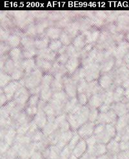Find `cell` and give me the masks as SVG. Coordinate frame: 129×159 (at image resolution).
Instances as JSON below:
<instances>
[{
  "instance_id": "cell-1",
  "label": "cell",
  "mask_w": 129,
  "mask_h": 159,
  "mask_svg": "<svg viewBox=\"0 0 129 159\" xmlns=\"http://www.w3.org/2000/svg\"><path fill=\"white\" fill-rule=\"evenodd\" d=\"M43 78L42 72L39 69L36 68L31 73L27 74L25 79V86L30 91L39 87L42 83Z\"/></svg>"
},
{
  "instance_id": "cell-2",
  "label": "cell",
  "mask_w": 129,
  "mask_h": 159,
  "mask_svg": "<svg viewBox=\"0 0 129 159\" xmlns=\"http://www.w3.org/2000/svg\"><path fill=\"white\" fill-rule=\"evenodd\" d=\"M64 84V91H65L69 97L75 98L77 95L78 83L74 82L71 77L64 76L63 78Z\"/></svg>"
},
{
  "instance_id": "cell-3",
  "label": "cell",
  "mask_w": 129,
  "mask_h": 159,
  "mask_svg": "<svg viewBox=\"0 0 129 159\" xmlns=\"http://www.w3.org/2000/svg\"><path fill=\"white\" fill-rule=\"evenodd\" d=\"M29 91L26 87H21L17 91L14 96V100L18 106L23 107L29 100Z\"/></svg>"
},
{
  "instance_id": "cell-4",
  "label": "cell",
  "mask_w": 129,
  "mask_h": 159,
  "mask_svg": "<svg viewBox=\"0 0 129 159\" xmlns=\"http://www.w3.org/2000/svg\"><path fill=\"white\" fill-rule=\"evenodd\" d=\"M96 127V123L87 122L82 126H81L76 131L82 139L86 140L94 135V131Z\"/></svg>"
},
{
  "instance_id": "cell-5",
  "label": "cell",
  "mask_w": 129,
  "mask_h": 159,
  "mask_svg": "<svg viewBox=\"0 0 129 159\" xmlns=\"http://www.w3.org/2000/svg\"><path fill=\"white\" fill-rule=\"evenodd\" d=\"M21 83L22 80L20 81H12L3 87V93L6 95L8 100L10 101L20 87H23Z\"/></svg>"
},
{
  "instance_id": "cell-6",
  "label": "cell",
  "mask_w": 129,
  "mask_h": 159,
  "mask_svg": "<svg viewBox=\"0 0 129 159\" xmlns=\"http://www.w3.org/2000/svg\"><path fill=\"white\" fill-rule=\"evenodd\" d=\"M38 128L40 129H43L48 123V119L46 114L42 109H38V112L32 120Z\"/></svg>"
},
{
  "instance_id": "cell-7",
  "label": "cell",
  "mask_w": 129,
  "mask_h": 159,
  "mask_svg": "<svg viewBox=\"0 0 129 159\" xmlns=\"http://www.w3.org/2000/svg\"><path fill=\"white\" fill-rule=\"evenodd\" d=\"M104 103V93L92 95L88 100V107L90 109H98Z\"/></svg>"
},
{
  "instance_id": "cell-8",
  "label": "cell",
  "mask_w": 129,
  "mask_h": 159,
  "mask_svg": "<svg viewBox=\"0 0 129 159\" xmlns=\"http://www.w3.org/2000/svg\"><path fill=\"white\" fill-rule=\"evenodd\" d=\"M87 152V144L85 140L81 139L78 144L72 151V155L78 158L82 157Z\"/></svg>"
},
{
  "instance_id": "cell-9",
  "label": "cell",
  "mask_w": 129,
  "mask_h": 159,
  "mask_svg": "<svg viewBox=\"0 0 129 159\" xmlns=\"http://www.w3.org/2000/svg\"><path fill=\"white\" fill-rule=\"evenodd\" d=\"M20 66L24 72L29 74L32 70L36 69V62L34 58L24 59L23 60L21 61Z\"/></svg>"
},
{
  "instance_id": "cell-10",
  "label": "cell",
  "mask_w": 129,
  "mask_h": 159,
  "mask_svg": "<svg viewBox=\"0 0 129 159\" xmlns=\"http://www.w3.org/2000/svg\"><path fill=\"white\" fill-rule=\"evenodd\" d=\"M38 54L39 58L49 61H53L56 57V52L51 50L48 47L47 49L39 50Z\"/></svg>"
},
{
  "instance_id": "cell-11",
  "label": "cell",
  "mask_w": 129,
  "mask_h": 159,
  "mask_svg": "<svg viewBox=\"0 0 129 159\" xmlns=\"http://www.w3.org/2000/svg\"><path fill=\"white\" fill-rule=\"evenodd\" d=\"M112 80L113 78H112L111 75L104 73L99 78L98 84L102 89L108 90L111 87V85L112 84Z\"/></svg>"
},
{
  "instance_id": "cell-12",
  "label": "cell",
  "mask_w": 129,
  "mask_h": 159,
  "mask_svg": "<svg viewBox=\"0 0 129 159\" xmlns=\"http://www.w3.org/2000/svg\"><path fill=\"white\" fill-rule=\"evenodd\" d=\"M79 60L78 58H69L65 64V69L70 75H73L78 69Z\"/></svg>"
},
{
  "instance_id": "cell-13",
  "label": "cell",
  "mask_w": 129,
  "mask_h": 159,
  "mask_svg": "<svg viewBox=\"0 0 129 159\" xmlns=\"http://www.w3.org/2000/svg\"><path fill=\"white\" fill-rule=\"evenodd\" d=\"M49 43V38L47 35H43L41 37H39L34 41V47L39 50H42L48 48Z\"/></svg>"
},
{
  "instance_id": "cell-14",
  "label": "cell",
  "mask_w": 129,
  "mask_h": 159,
  "mask_svg": "<svg viewBox=\"0 0 129 159\" xmlns=\"http://www.w3.org/2000/svg\"><path fill=\"white\" fill-rule=\"evenodd\" d=\"M119 142L115 140L114 139H112L107 146V154L110 155H117L119 152Z\"/></svg>"
},
{
  "instance_id": "cell-15",
  "label": "cell",
  "mask_w": 129,
  "mask_h": 159,
  "mask_svg": "<svg viewBox=\"0 0 129 159\" xmlns=\"http://www.w3.org/2000/svg\"><path fill=\"white\" fill-rule=\"evenodd\" d=\"M17 131L14 128H9L8 131L7 132V134L4 138V141L7 142L8 144H9L11 146H13V144L15 143L16 138L17 136Z\"/></svg>"
},
{
  "instance_id": "cell-16",
  "label": "cell",
  "mask_w": 129,
  "mask_h": 159,
  "mask_svg": "<svg viewBox=\"0 0 129 159\" xmlns=\"http://www.w3.org/2000/svg\"><path fill=\"white\" fill-rule=\"evenodd\" d=\"M36 67L41 71L43 72H48L52 68V63L51 61H47L41 58H38L36 60Z\"/></svg>"
},
{
  "instance_id": "cell-17",
  "label": "cell",
  "mask_w": 129,
  "mask_h": 159,
  "mask_svg": "<svg viewBox=\"0 0 129 159\" xmlns=\"http://www.w3.org/2000/svg\"><path fill=\"white\" fill-rule=\"evenodd\" d=\"M63 78V76H54V81L52 82L51 85V88L52 92L56 93V92L63 91V89H64Z\"/></svg>"
},
{
  "instance_id": "cell-18",
  "label": "cell",
  "mask_w": 129,
  "mask_h": 159,
  "mask_svg": "<svg viewBox=\"0 0 129 159\" xmlns=\"http://www.w3.org/2000/svg\"><path fill=\"white\" fill-rule=\"evenodd\" d=\"M41 91L39 93V98L41 100L45 102H49L52 97V91L51 88V87H41Z\"/></svg>"
},
{
  "instance_id": "cell-19",
  "label": "cell",
  "mask_w": 129,
  "mask_h": 159,
  "mask_svg": "<svg viewBox=\"0 0 129 159\" xmlns=\"http://www.w3.org/2000/svg\"><path fill=\"white\" fill-rule=\"evenodd\" d=\"M128 48H129V44L127 42H122L118 46L116 50H114V54L118 59L122 58L125 55Z\"/></svg>"
},
{
  "instance_id": "cell-20",
  "label": "cell",
  "mask_w": 129,
  "mask_h": 159,
  "mask_svg": "<svg viewBox=\"0 0 129 159\" xmlns=\"http://www.w3.org/2000/svg\"><path fill=\"white\" fill-rule=\"evenodd\" d=\"M61 33H62L61 29L56 27H51L46 31V35L49 38V39H51L52 40L58 39Z\"/></svg>"
},
{
  "instance_id": "cell-21",
  "label": "cell",
  "mask_w": 129,
  "mask_h": 159,
  "mask_svg": "<svg viewBox=\"0 0 129 159\" xmlns=\"http://www.w3.org/2000/svg\"><path fill=\"white\" fill-rule=\"evenodd\" d=\"M128 124H129V116L128 115H125L124 116L119 117V118L117 120V122L116 124V125H115L117 132L122 131L124 129H125L128 126L127 125Z\"/></svg>"
},
{
  "instance_id": "cell-22",
  "label": "cell",
  "mask_w": 129,
  "mask_h": 159,
  "mask_svg": "<svg viewBox=\"0 0 129 159\" xmlns=\"http://www.w3.org/2000/svg\"><path fill=\"white\" fill-rule=\"evenodd\" d=\"M111 109L112 110H114V112L116 113V115L119 117L127 115V106L122 102L116 103V104H114L112 106H111Z\"/></svg>"
},
{
  "instance_id": "cell-23",
  "label": "cell",
  "mask_w": 129,
  "mask_h": 159,
  "mask_svg": "<svg viewBox=\"0 0 129 159\" xmlns=\"http://www.w3.org/2000/svg\"><path fill=\"white\" fill-rule=\"evenodd\" d=\"M73 45L77 50L83 49L85 46L87 45L86 38L83 33H82L77 36L73 41Z\"/></svg>"
},
{
  "instance_id": "cell-24",
  "label": "cell",
  "mask_w": 129,
  "mask_h": 159,
  "mask_svg": "<svg viewBox=\"0 0 129 159\" xmlns=\"http://www.w3.org/2000/svg\"><path fill=\"white\" fill-rule=\"evenodd\" d=\"M9 57L15 63H20V60L23 57V51L19 47H14L9 52Z\"/></svg>"
},
{
  "instance_id": "cell-25",
  "label": "cell",
  "mask_w": 129,
  "mask_h": 159,
  "mask_svg": "<svg viewBox=\"0 0 129 159\" xmlns=\"http://www.w3.org/2000/svg\"><path fill=\"white\" fill-rule=\"evenodd\" d=\"M58 129H59V125L56 123V122H48L46 126L42 131L46 137H48L51 134H52L54 131L58 130Z\"/></svg>"
},
{
  "instance_id": "cell-26",
  "label": "cell",
  "mask_w": 129,
  "mask_h": 159,
  "mask_svg": "<svg viewBox=\"0 0 129 159\" xmlns=\"http://www.w3.org/2000/svg\"><path fill=\"white\" fill-rule=\"evenodd\" d=\"M79 104L78 98H72L70 100H69L64 107V113H70L72 110Z\"/></svg>"
},
{
  "instance_id": "cell-27",
  "label": "cell",
  "mask_w": 129,
  "mask_h": 159,
  "mask_svg": "<svg viewBox=\"0 0 129 159\" xmlns=\"http://www.w3.org/2000/svg\"><path fill=\"white\" fill-rule=\"evenodd\" d=\"M68 98H69V96L67 94L65 91L63 90V91H61L54 93L53 95H52V99L60 101V102L63 103V104H65L66 103L69 101Z\"/></svg>"
},
{
  "instance_id": "cell-28",
  "label": "cell",
  "mask_w": 129,
  "mask_h": 159,
  "mask_svg": "<svg viewBox=\"0 0 129 159\" xmlns=\"http://www.w3.org/2000/svg\"><path fill=\"white\" fill-rule=\"evenodd\" d=\"M79 29V24L78 22H72L67 25L66 27L67 33L72 37L76 36Z\"/></svg>"
},
{
  "instance_id": "cell-29",
  "label": "cell",
  "mask_w": 129,
  "mask_h": 159,
  "mask_svg": "<svg viewBox=\"0 0 129 159\" xmlns=\"http://www.w3.org/2000/svg\"><path fill=\"white\" fill-rule=\"evenodd\" d=\"M21 39L18 34H12L10 35L7 39L8 43L9 44L10 46L12 47L13 48H14V47H18L19 44L21 43Z\"/></svg>"
},
{
  "instance_id": "cell-30",
  "label": "cell",
  "mask_w": 129,
  "mask_h": 159,
  "mask_svg": "<svg viewBox=\"0 0 129 159\" xmlns=\"http://www.w3.org/2000/svg\"><path fill=\"white\" fill-rule=\"evenodd\" d=\"M88 88V82L85 78L80 80L78 82L77 85V90L78 94L80 93H87Z\"/></svg>"
},
{
  "instance_id": "cell-31",
  "label": "cell",
  "mask_w": 129,
  "mask_h": 159,
  "mask_svg": "<svg viewBox=\"0 0 129 159\" xmlns=\"http://www.w3.org/2000/svg\"><path fill=\"white\" fill-rule=\"evenodd\" d=\"M114 102V91L110 88L104 93V104L110 106Z\"/></svg>"
},
{
  "instance_id": "cell-32",
  "label": "cell",
  "mask_w": 129,
  "mask_h": 159,
  "mask_svg": "<svg viewBox=\"0 0 129 159\" xmlns=\"http://www.w3.org/2000/svg\"><path fill=\"white\" fill-rule=\"evenodd\" d=\"M54 76H53L50 73H47L44 76H43L41 87H51L52 82L54 81Z\"/></svg>"
},
{
  "instance_id": "cell-33",
  "label": "cell",
  "mask_w": 129,
  "mask_h": 159,
  "mask_svg": "<svg viewBox=\"0 0 129 159\" xmlns=\"http://www.w3.org/2000/svg\"><path fill=\"white\" fill-rule=\"evenodd\" d=\"M24 71L22 70L21 67H16L12 73L11 74V78L13 81H20L23 79L24 75Z\"/></svg>"
},
{
  "instance_id": "cell-34",
  "label": "cell",
  "mask_w": 129,
  "mask_h": 159,
  "mask_svg": "<svg viewBox=\"0 0 129 159\" xmlns=\"http://www.w3.org/2000/svg\"><path fill=\"white\" fill-rule=\"evenodd\" d=\"M114 65V61L111 58L107 59V60L103 63V66L101 67V72L103 73H107L109 72L110 70L113 68Z\"/></svg>"
},
{
  "instance_id": "cell-35",
  "label": "cell",
  "mask_w": 129,
  "mask_h": 159,
  "mask_svg": "<svg viewBox=\"0 0 129 159\" xmlns=\"http://www.w3.org/2000/svg\"><path fill=\"white\" fill-rule=\"evenodd\" d=\"M125 90L122 87H118L114 91V101L118 103L122 101V98L124 95Z\"/></svg>"
},
{
  "instance_id": "cell-36",
  "label": "cell",
  "mask_w": 129,
  "mask_h": 159,
  "mask_svg": "<svg viewBox=\"0 0 129 159\" xmlns=\"http://www.w3.org/2000/svg\"><path fill=\"white\" fill-rule=\"evenodd\" d=\"M21 43L22 45L24 47V48L25 49H29L32 48V47H34V41L31 38L30 36H24L22 39Z\"/></svg>"
},
{
  "instance_id": "cell-37",
  "label": "cell",
  "mask_w": 129,
  "mask_h": 159,
  "mask_svg": "<svg viewBox=\"0 0 129 159\" xmlns=\"http://www.w3.org/2000/svg\"><path fill=\"white\" fill-rule=\"evenodd\" d=\"M15 69H16L15 62L12 61L11 59L7 60L4 66L5 72L11 75V74L12 73V72Z\"/></svg>"
},
{
  "instance_id": "cell-38",
  "label": "cell",
  "mask_w": 129,
  "mask_h": 159,
  "mask_svg": "<svg viewBox=\"0 0 129 159\" xmlns=\"http://www.w3.org/2000/svg\"><path fill=\"white\" fill-rule=\"evenodd\" d=\"M66 53L69 58H79V54L78 50L73 45H69L67 47Z\"/></svg>"
},
{
  "instance_id": "cell-39",
  "label": "cell",
  "mask_w": 129,
  "mask_h": 159,
  "mask_svg": "<svg viewBox=\"0 0 129 159\" xmlns=\"http://www.w3.org/2000/svg\"><path fill=\"white\" fill-rule=\"evenodd\" d=\"M81 139H82V138L80 137V136L78 134V133L74 132L73 137H72V139L70 140V141L69 143V144H68L67 146L70 149H71L72 151H73V149L76 146V145L78 144V142L80 141Z\"/></svg>"
},
{
  "instance_id": "cell-40",
  "label": "cell",
  "mask_w": 129,
  "mask_h": 159,
  "mask_svg": "<svg viewBox=\"0 0 129 159\" xmlns=\"http://www.w3.org/2000/svg\"><path fill=\"white\" fill-rule=\"evenodd\" d=\"M37 54L35 47L29 49H25L23 51V57L25 59H32Z\"/></svg>"
},
{
  "instance_id": "cell-41",
  "label": "cell",
  "mask_w": 129,
  "mask_h": 159,
  "mask_svg": "<svg viewBox=\"0 0 129 159\" xmlns=\"http://www.w3.org/2000/svg\"><path fill=\"white\" fill-rule=\"evenodd\" d=\"M63 45L62 44L60 39H56V40H52L50 42L49 45H48V48L52 51L56 52L58 51L63 47Z\"/></svg>"
},
{
  "instance_id": "cell-42",
  "label": "cell",
  "mask_w": 129,
  "mask_h": 159,
  "mask_svg": "<svg viewBox=\"0 0 129 159\" xmlns=\"http://www.w3.org/2000/svg\"><path fill=\"white\" fill-rule=\"evenodd\" d=\"M71 36L67 33V32H62L60 37V40L62 44L64 46H69L71 42Z\"/></svg>"
},
{
  "instance_id": "cell-43",
  "label": "cell",
  "mask_w": 129,
  "mask_h": 159,
  "mask_svg": "<svg viewBox=\"0 0 129 159\" xmlns=\"http://www.w3.org/2000/svg\"><path fill=\"white\" fill-rule=\"evenodd\" d=\"M12 79L11 75L8 74L5 72H2L1 73V87H5L7 85L9 84L11 82V80Z\"/></svg>"
},
{
  "instance_id": "cell-44",
  "label": "cell",
  "mask_w": 129,
  "mask_h": 159,
  "mask_svg": "<svg viewBox=\"0 0 129 159\" xmlns=\"http://www.w3.org/2000/svg\"><path fill=\"white\" fill-rule=\"evenodd\" d=\"M99 115H100V112L98 109H91L90 113H89V118H88V121L91 122L96 123L97 120H98Z\"/></svg>"
},
{
  "instance_id": "cell-45",
  "label": "cell",
  "mask_w": 129,
  "mask_h": 159,
  "mask_svg": "<svg viewBox=\"0 0 129 159\" xmlns=\"http://www.w3.org/2000/svg\"><path fill=\"white\" fill-rule=\"evenodd\" d=\"M89 97L85 93H80L78 95V100L79 104L83 106H85L89 100Z\"/></svg>"
},
{
  "instance_id": "cell-46",
  "label": "cell",
  "mask_w": 129,
  "mask_h": 159,
  "mask_svg": "<svg viewBox=\"0 0 129 159\" xmlns=\"http://www.w3.org/2000/svg\"><path fill=\"white\" fill-rule=\"evenodd\" d=\"M39 94H32V96L29 98V100L28 101V106H36L37 104H38V103L39 102Z\"/></svg>"
},
{
  "instance_id": "cell-47",
  "label": "cell",
  "mask_w": 129,
  "mask_h": 159,
  "mask_svg": "<svg viewBox=\"0 0 129 159\" xmlns=\"http://www.w3.org/2000/svg\"><path fill=\"white\" fill-rule=\"evenodd\" d=\"M38 111V107L37 106H28V107L26 108L25 113L29 117H34L36 115Z\"/></svg>"
},
{
  "instance_id": "cell-48",
  "label": "cell",
  "mask_w": 129,
  "mask_h": 159,
  "mask_svg": "<svg viewBox=\"0 0 129 159\" xmlns=\"http://www.w3.org/2000/svg\"><path fill=\"white\" fill-rule=\"evenodd\" d=\"M27 12L25 11H16L14 12V17L18 20L23 21L27 17Z\"/></svg>"
},
{
  "instance_id": "cell-49",
  "label": "cell",
  "mask_w": 129,
  "mask_h": 159,
  "mask_svg": "<svg viewBox=\"0 0 129 159\" xmlns=\"http://www.w3.org/2000/svg\"><path fill=\"white\" fill-rule=\"evenodd\" d=\"M11 146L9 144H8L7 142H5L4 140L1 142V154L4 155L11 148Z\"/></svg>"
},
{
  "instance_id": "cell-50",
  "label": "cell",
  "mask_w": 129,
  "mask_h": 159,
  "mask_svg": "<svg viewBox=\"0 0 129 159\" xmlns=\"http://www.w3.org/2000/svg\"><path fill=\"white\" fill-rule=\"evenodd\" d=\"M110 109H111V106L104 104V103L98 108L100 113H107Z\"/></svg>"
},
{
  "instance_id": "cell-51",
  "label": "cell",
  "mask_w": 129,
  "mask_h": 159,
  "mask_svg": "<svg viewBox=\"0 0 129 159\" xmlns=\"http://www.w3.org/2000/svg\"><path fill=\"white\" fill-rule=\"evenodd\" d=\"M118 159H129V150L120 152L117 155Z\"/></svg>"
},
{
  "instance_id": "cell-52",
  "label": "cell",
  "mask_w": 129,
  "mask_h": 159,
  "mask_svg": "<svg viewBox=\"0 0 129 159\" xmlns=\"http://www.w3.org/2000/svg\"><path fill=\"white\" fill-rule=\"evenodd\" d=\"M119 144L120 152H123V151L129 150V142L121 141L119 143Z\"/></svg>"
},
{
  "instance_id": "cell-53",
  "label": "cell",
  "mask_w": 129,
  "mask_h": 159,
  "mask_svg": "<svg viewBox=\"0 0 129 159\" xmlns=\"http://www.w3.org/2000/svg\"><path fill=\"white\" fill-rule=\"evenodd\" d=\"M30 159H45V158L42 152L36 151V152H35L33 153V155L31 156Z\"/></svg>"
},
{
  "instance_id": "cell-54",
  "label": "cell",
  "mask_w": 129,
  "mask_h": 159,
  "mask_svg": "<svg viewBox=\"0 0 129 159\" xmlns=\"http://www.w3.org/2000/svg\"><path fill=\"white\" fill-rule=\"evenodd\" d=\"M9 34L8 33V32L7 30H3L1 29V39L2 40V38H3V40H7L8 38L9 37Z\"/></svg>"
},
{
  "instance_id": "cell-55",
  "label": "cell",
  "mask_w": 129,
  "mask_h": 159,
  "mask_svg": "<svg viewBox=\"0 0 129 159\" xmlns=\"http://www.w3.org/2000/svg\"><path fill=\"white\" fill-rule=\"evenodd\" d=\"M7 101L9 102V100H8V99L6 97V95L3 93H2L1 94V105H2V106H5L7 104Z\"/></svg>"
},
{
  "instance_id": "cell-56",
  "label": "cell",
  "mask_w": 129,
  "mask_h": 159,
  "mask_svg": "<svg viewBox=\"0 0 129 159\" xmlns=\"http://www.w3.org/2000/svg\"><path fill=\"white\" fill-rule=\"evenodd\" d=\"M9 49H10L9 45H8L7 44H3V45H1V52H2V53L3 54L5 53L6 52H7L9 50Z\"/></svg>"
},
{
  "instance_id": "cell-57",
  "label": "cell",
  "mask_w": 129,
  "mask_h": 159,
  "mask_svg": "<svg viewBox=\"0 0 129 159\" xmlns=\"http://www.w3.org/2000/svg\"><path fill=\"white\" fill-rule=\"evenodd\" d=\"M123 87L126 89H129V78L127 79L123 83Z\"/></svg>"
},
{
  "instance_id": "cell-58",
  "label": "cell",
  "mask_w": 129,
  "mask_h": 159,
  "mask_svg": "<svg viewBox=\"0 0 129 159\" xmlns=\"http://www.w3.org/2000/svg\"><path fill=\"white\" fill-rule=\"evenodd\" d=\"M124 60H125V61L126 62V63H127V64L129 65V52L126 54Z\"/></svg>"
},
{
  "instance_id": "cell-59",
  "label": "cell",
  "mask_w": 129,
  "mask_h": 159,
  "mask_svg": "<svg viewBox=\"0 0 129 159\" xmlns=\"http://www.w3.org/2000/svg\"><path fill=\"white\" fill-rule=\"evenodd\" d=\"M124 95L125 96V97L128 99H129V89H126L125 91V93H124Z\"/></svg>"
},
{
  "instance_id": "cell-60",
  "label": "cell",
  "mask_w": 129,
  "mask_h": 159,
  "mask_svg": "<svg viewBox=\"0 0 129 159\" xmlns=\"http://www.w3.org/2000/svg\"><path fill=\"white\" fill-rule=\"evenodd\" d=\"M109 155V158L108 159H118L117 158V155Z\"/></svg>"
},
{
  "instance_id": "cell-61",
  "label": "cell",
  "mask_w": 129,
  "mask_h": 159,
  "mask_svg": "<svg viewBox=\"0 0 129 159\" xmlns=\"http://www.w3.org/2000/svg\"><path fill=\"white\" fill-rule=\"evenodd\" d=\"M69 159H79V158H78L77 157H76L74 155H71V157L69 158Z\"/></svg>"
}]
</instances>
